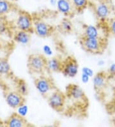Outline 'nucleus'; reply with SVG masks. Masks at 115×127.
Wrapping results in <instances>:
<instances>
[{"instance_id": "obj_26", "label": "nucleus", "mask_w": 115, "mask_h": 127, "mask_svg": "<svg viewBox=\"0 0 115 127\" xmlns=\"http://www.w3.org/2000/svg\"><path fill=\"white\" fill-rule=\"evenodd\" d=\"M6 26L4 23L0 24V33H5L6 31Z\"/></svg>"}, {"instance_id": "obj_22", "label": "nucleus", "mask_w": 115, "mask_h": 127, "mask_svg": "<svg viewBox=\"0 0 115 127\" xmlns=\"http://www.w3.org/2000/svg\"><path fill=\"white\" fill-rule=\"evenodd\" d=\"M21 95H23V96H25L28 93V85L26 84V82L24 80L19 81L17 84V91Z\"/></svg>"}, {"instance_id": "obj_7", "label": "nucleus", "mask_w": 115, "mask_h": 127, "mask_svg": "<svg viewBox=\"0 0 115 127\" xmlns=\"http://www.w3.org/2000/svg\"><path fill=\"white\" fill-rule=\"evenodd\" d=\"M81 44L83 48L90 53H98L101 49V42L98 37L88 38L83 37L81 39Z\"/></svg>"}, {"instance_id": "obj_30", "label": "nucleus", "mask_w": 115, "mask_h": 127, "mask_svg": "<svg viewBox=\"0 0 115 127\" xmlns=\"http://www.w3.org/2000/svg\"><path fill=\"white\" fill-rule=\"evenodd\" d=\"M98 65H100V66H102V65H104L105 64V62L104 61H102V60H100V61H99L98 62Z\"/></svg>"}, {"instance_id": "obj_3", "label": "nucleus", "mask_w": 115, "mask_h": 127, "mask_svg": "<svg viewBox=\"0 0 115 127\" xmlns=\"http://www.w3.org/2000/svg\"><path fill=\"white\" fill-rule=\"evenodd\" d=\"M35 86L39 94L44 96H48L54 89L52 80L44 76H40L36 78Z\"/></svg>"}, {"instance_id": "obj_16", "label": "nucleus", "mask_w": 115, "mask_h": 127, "mask_svg": "<svg viewBox=\"0 0 115 127\" xmlns=\"http://www.w3.org/2000/svg\"><path fill=\"white\" fill-rule=\"evenodd\" d=\"M11 73V66L6 59H0V76H7Z\"/></svg>"}, {"instance_id": "obj_29", "label": "nucleus", "mask_w": 115, "mask_h": 127, "mask_svg": "<svg viewBox=\"0 0 115 127\" xmlns=\"http://www.w3.org/2000/svg\"><path fill=\"white\" fill-rule=\"evenodd\" d=\"M57 1H58V0H49V4L52 6H56Z\"/></svg>"}, {"instance_id": "obj_9", "label": "nucleus", "mask_w": 115, "mask_h": 127, "mask_svg": "<svg viewBox=\"0 0 115 127\" xmlns=\"http://www.w3.org/2000/svg\"><path fill=\"white\" fill-rule=\"evenodd\" d=\"M56 7L58 12L65 16H70L75 11L71 0H58Z\"/></svg>"}, {"instance_id": "obj_13", "label": "nucleus", "mask_w": 115, "mask_h": 127, "mask_svg": "<svg viewBox=\"0 0 115 127\" xmlns=\"http://www.w3.org/2000/svg\"><path fill=\"white\" fill-rule=\"evenodd\" d=\"M26 125L27 123L25 118L19 116L16 113L10 116L6 121V125L9 127H23Z\"/></svg>"}, {"instance_id": "obj_5", "label": "nucleus", "mask_w": 115, "mask_h": 127, "mask_svg": "<svg viewBox=\"0 0 115 127\" xmlns=\"http://www.w3.org/2000/svg\"><path fill=\"white\" fill-rule=\"evenodd\" d=\"M61 73L69 78H74L79 73V64L74 58L69 57L63 61Z\"/></svg>"}, {"instance_id": "obj_15", "label": "nucleus", "mask_w": 115, "mask_h": 127, "mask_svg": "<svg viewBox=\"0 0 115 127\" xmlns=\"http://www.w3.org/2000/svg\"><path fill=\"white\" fill-rule=\"evenodd\" d=\"M59 28L61 32L65 33H71L74 30V26L69 19L65 18L61 21L59 25Z\"/></svg>"}, {"instance_id": "obj_1", "label": "nucleus", "mask_w": 115, "mask_h": 127, "mask_svg": "<svg viewBox=\"0 0 115 127\" xmlns=\"http://www.w3.org/2000/svg\"><path fill=\"white\" fill-rule=\"evenodd\" d=\"M47 59L44 55L40 54H33L29 56L28 67L32 73L40 74L46 69Z\"/></svg>"}, {"instance_id": "obj_2", "label": "nucleus", "mask_w": 115, "mask_h": 127, "mask_svg": "<svg viewBox=\"0 0 115 127\" xmlns=\"http://www.w3.org/2000/svg\"><path fill=\"white\" fill-rule=\"evenodd\" d=\"M34 20L32 16L26 12H21L19 13L17 18L15 19V27L19 30L33 32Z\"/></svg>"}, {"instance_id": "obj_6", "label": "nucleus", "mask_w": 115, "mask_h": 127, "mask_svg": "<svg viewBox=\"0 0 115 127\" xmlns=\"http://www.w3.org/2000/svg\"><path fill=\"white\" fill-rule=\"evenodd\" d=\"M33 32L39 37L46 38L52 34L53 27L44 21L37 19L33 22Z\"/></svg>"}, {"instance_id": "obj_18", "label": "nucleus", "mask_w": 115, "mask_h": 127, "mask_svg": "<svg viewBox=\"0 0 115 127\" xmlns=\"http://www.w3.org/2000/svg\"><path fill=\"white\" fill-rule=\"evenodd\" d=\"M106 82V79L104 74L101 73H98L95 75L93 80V84L94 88L95 89H100L102 87H104Z\"/></svg>"}, {"instance_id": "obj_14", "label": "nucleus", "mask_w": 115, "mask_h": 127, "mask_svg": "<svg viewBox=\"0 0 115 127\" xmlns=\"http://www.w3.org/2000/svg\"><path fill=\"white\" fill-rule=\"evenodd\" d=\"M110 10L109 6L106 3L102 2L98 4L95 8V13L98 18L105 19L109 16Z\"/></svg>"}, {"instance_id": "obj_11", "label": "nucleus", "mask_w": 115, "mask_h": 127, "mask_svg": "<svg viewBox=\"0 0 115 127\" xmlns=\"http://www.w3.org/2000/svg\"><path fill=\"white\" fill-rule=\"evenodd\" d=\"M14 40L21 45H27L31 40L30 32L17 30L14 35Z\"/></svg>"}, {"instance_id": "obj_12", "label": "nucleus", "mask_w": 115, "mask_h": 127, "mask_svg": "<svg viewBox=\"0 0 115 127\" xmlns=\"http://www.w3.org/2000/svg\"><path fill=\"white\" fill-rule=\"evenodd\" d=\"M63 65V61L58 57H52L47 60L46 69L53 73H58L61 71Z\"/></svg>"}, {"instance_id": "obj_17", "label": "nucleus", "mask_w": 115, "mask_h": 127, "mask_svg": "<svg viewBox=\"0 0 115 127\" xmlns=\"http://www.w3.org/2000/svg\"><path fill=\"white\" fill-rule=\"evenodd\" d=\"M98 28L93 25H88L85 27L84 31L83 37H88V38H96L98 37Z\"/></svg>"}, {"instance_id": "obj_8", "label": "nucleus", "mask_w": 115, "mask_h": 127, "mask_svg": "<svg viewBox=\"0 0 115 127\" xmlns=\"http://www.w3.org/2000/svg\"><path fill=\"white\" fill-rule=\"evenodd\" d=\"M5 101L10 108L15 109L24 102V96L21 95L18 91H9L6 93L5 96Z\"/></svg>"}, {"instance_id": "obj_27", "label": "nucleus", "mask_w": 115, "mask_h": 127, "mask_svg": "<svg viewBox=\"0 0 115 127\" xmlns=\"http://www.w3.org/2000/svg\"><path fill=\"white\" fill-rule=\"evenodd\" d=\"M109 71V72H110L111 73H112V74L115 73V64H112L110 65Z\"/></svg>"}, {"instance_id": "obj_24", "label": "nucleus", "mask_w": 115, "mask_h": 127, "mask_svg": "<svg viewBox=\"0 0 115 127\" xmlns=\"http://www.w3.org/2000/svg\"><path fill=\"white\" fill-rule=\"evenodd\" d=\"M81 72L82 73H84V74H86V75H88V76H89L90 78L93 77L94 75L93 70L92 69V68H90V67H87V66L83 67L81 69Z\"/></svg>"}, {"instance_id": "obj_28", "label": "nucleus", "mask_w": 115, "mask_h": 127, "mask_svg": "<svg viewBox=\"0 0 115 127\" xmlns=\"http://www.w3.org/2000/svg\"><path fill=\"white\" fill-rule=\"evenodd\" d=\"M111 30L113 33L115 35V20H114L111 24Z\"/></svg>"}, {"instance_id": "obj_25", "label": "nucleus", "mask_w": 115, "mask_h": 127, "mask_svg": "<svg viewBox=\"0 0 115 127\" xmlns=\"http://www.w3.org/2000/svg\"><path fill=\"white\" fill-rule=\"evenodd\" d=\"M90 79V77L86 74H84V73H82L81 75V80L83 84H88L89 82Z\"/></svg>"}, {"instance_id": "obj_4", "label": "nucleus", "mask_w": 115, "mask_h": 127, "mask_svg": "<svg viewBox=\"0 0 115 127\" xmlns=\"http://www.w3.org/2000/svg\"><path fill=\"white\" fill-rule=\"evenodd\" d=\"M66 101V97L62 92L54 91L47 96V102L53 110L60 111L63 109Z\"/></svg>"}, {"instance_id": "obj_21", "label": "nucleus", "mask_w": 115, "mask_h": 127, "mask_svg": "<svg viewBox=\"0 0 115 127\" xmlns=\"http://www.w3.org/2000/svg\"><path fill=\"white\" fill-rule=\"evenodd\" d=\"M28 112H29V107L28 105L24 103V102L21 104L20 105H19L15 109V113L22 118H26L28 114Z\"/></svg>"}, {"instance_id": "obj_20", "label": "nucleus", "mask_w": 115, "mask_h": 127, "mask_svg": "<svg viewBox=\"0 0 115 127\" xmlns=\"http://www.w3.org/2000/svg\"><path fill=\"white\" fill-rule=\"evenodd\" d=\"M71 1L74 10L78 12L83 11L88 5V0H71Z\"/></svg>"}, {"instance_id": "obj_19", "label": "nucleus", "mask_w": 115, "mask_h": 127, "mask_svg": "<svg viewBox=\"0 0 115 127\" xmlns=\"http://www.w3.org/2000/svg\"><path fill=\"white\" fill-rule=\"evenodd\" d=\"M12 9V4L6 0H0V16H4Z\"/></svg>"}, {"instance_id": "obj_31", "label": "nucleus", "mask_w": 115, "mask_h": 127, "mask_svg": "<svg viewBox=\"0 0 115 127\" xmlns=\"http://www.w3.org/2000/svg\"><path fill=\"white\" fill-rule=\"evenodd\" d=\"M6 1H8V2H10V3H15V2H16L17 1H18V0H6Z\"/></svg>"}, {"instance_id": "obj_10", "label": "nucleus", "mask_w": 115, "mask_h": 127, "mask_svg": "<svg viewBox=\"0 0 115 127\" xmlns=\"http://www.w3.org/2000/svg\"><path fill=\"white\" fill-rule=\"evenodd\" d=\"M69 98L75 101H81L85 98V94L81 87L76 84H70L67 88Z\"/></svg>"}, {"instance_id": "obj_23", "label": "nucleus", "mask_w": 115, "mask_h": 127, "mask_svg": "<svg viewBox=\"0 0 115 127\" xmlns=\"http://www.w3.org/2000/svg\"><path fill=\"white\" fill-rule=\"evenodd\" d=\"M42 51L44 54V55L51 57L53 55V50L49 44H44L42 47Z\"/></svg>"}]
</instances>
